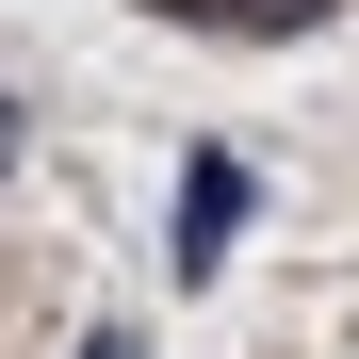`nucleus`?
Here are the masks:
<instances>
[{
  "label": "nucleus",
  "instance_id": "3",
  "mask_svg": "<svg viewBox=\"0 0 359 359\" xmlns=\"http://www.w3.org/2000/svg\"><path fill=\"white\" fill-rule=\"evenodd\" d=\"M82 359H147V343H131V327H98V343H82Z\"/></svg>",
  "mask_w": 359,
  "mask_h": 359
},
{
  "label": "nucleus",
  "instance_id": "4",
  "mask_svg": "<svg viewBox=\"0 0 359 359\" xmlns=\"http://www.w3.org/2000/svg\"><path fill=\"white\" fill-rule=\"evenodd\" d=\"M0 180H17V98H0Z\"/></svg>",
  "mask_w": 359,
  "mask_h": 359
},
{
  "label": "nucleus",
  "instance_id": "2",
  "mask_svg": "<svg viewBox=\"0 0 359 359\" xmlns=\"http://www.w3.org/2000/svg\"><path fill=\"white\" fill-rule=\"evenodd\" d=\"M163 17H196V33H311L327 0H163Z\"/></svg>",
  "mask_w": 359,
  "mask_h": 359
},
{
  "label": "nucleus",
  "instance_id": "1",
  "mask_svg": "<svg viewBox=\"0 0 359 359\" xmlns=\"http://www.w3.org/2000/svg\"><path fill=\"white\" fill-rule=\"evenodd\" d=\"M245 212H262L245 147H196V163H180V278H229V245H245Z\"/></svg>",
  "mask_w": 359,
  "mask_h": 359
}]
</instances>
